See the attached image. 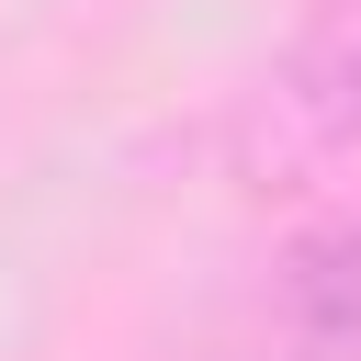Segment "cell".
<instances>
[{
    "label": "cell",
    "mask_w": 361,
    "mask_h": 361,
    "mask_svg": "<svg viewBox=\"0 0 361 361\" xmlns=\"http://www.w3.org/2000/svg\"><path fill=\"white\" fill-rule=\"evenodd\" d=\"M271 124L305 158H350L361 147V0H305L282 68H271Z\"/></svg>",
    "instance_id": "6da1fadb"
},
{
    "label": "cell",
    "mask_w": 361,
    "mask_h": 361,
    "mask_svg": "<svg viewBox=\"0 0 361 361\" xmlns=\"http://www.w3.org/2000/svg\"><path fill=\"white\" fill-rule=\"evenodd\" d=\"M282 327L316 361H361V226H305L282 248Z\"/></svg>",
    "instance_id": "7a4b0ae2"
}]
</instances>
